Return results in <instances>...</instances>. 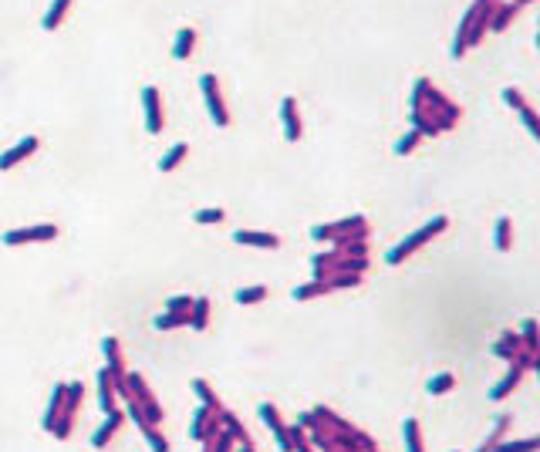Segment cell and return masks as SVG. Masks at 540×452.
Wrapping results in <instances>:
<instances>
[{"label":"cell","instance_id":"6da1fadb","mask_svg":"<svg viewBox=\"0 0 540 452\" xmlns=\"http://www.w3.org/2000/svg\"><path fill=\"white\" fill-rule=\"evenodd\" d=\"M446 226H449V219H446V216H436V219H429V223H426L422 230H416V233H412V236H405V240H402L399 247H395V250H392V253H388L385 260H388V264H392V267H395V264H402L405 257H412V253H416L419 247H426V243H429L432 236H439V233H443V230H446Z\"/></svg>","mask_w":540,"mask_h":452},{"label":"cell","instance_id":"7a4b0ae2","mask_svg":"<svg viewBox=\"0 0 540 452\" xmlns=\"http://www.w3.org/2000/svg\"><path fill=\"white\" fill-rule=\"evenodd\" d=\"M58 236V226L54 223H37V226H20V230H7L4 233V243L7 247H20V243H47Z\"/></svg>","mask_w":540,"mask_h":452},{"label":"cell","instance_id":"3957f363","mask_svg":"<svg viewBox=\"0 0 540 452\" xmlns=\"http://www.w3.org/2000/svg\"><path fill=\"white\" fill-rule=\"evenodd\" d=\"M200 88H203V98H206V109H210V118H213L220 128L230 125V111H227V105H223V94H220V85H216L213 75H203Z\"/></svg>","mask_w":540,"mask_h":452},{"label":"cell","instance_id":"277c9868","mask_svg":"<svg viewBox=\"0 0 540 452\" xmlns=\"http://www.w3.org/2000/svg\"><path fill=\"white\" fill-rule=\"evenodd\" d=\"M142 105H145V128H149V135H159L166 118H162V94H159L155 85H149L142 92Z\"/></svg>","mask_w":540,"mask_h":452},{"label":"cell","instance_id":"5b68a950","mask_svg":"<svg viewBox=\"0 0 540 452\" xmlns=\"http://www.w3.org/2000/svg\"><path fill=\"white\" fill-rule=\"evenodd\" d=\"M41 142H37V135H28V139H20L14 145V149H7L4 156H0V172H7V169H14V166H20L28 156H34V149H37Z\"/></svg>","mask_w":540,"mask_h":452},{"label":"cell","instance_id":"8992f818","mask_svg":"<svg viewBox=\"0 0 540 452\" xmlns=\"http://www.w3.org/2000/svg\"><path fill=\"white\" fill-rule=\"evenodd\" d=\"M280 118H284V139L287 142L301 139V115H297V102L294 98L280 102Z\"/></svg>","mask_w":540,"mask_h":452},{"label":"cell","instance_id":"52a82bcc","mask_svg":"<svg viewBox=\"0 0 540 452\" xmlns=\"http://www.w3.org/2000/svg\"><path fill=\"white\" fill-rule=\"evenodd\" d=\"M236 243H247V247H260V250H277L280 240L274 233H253V230H236L233 233Z\"/></svg>","mask_w":540,"mask_h":452},{"label":"cell","instance_id":"ba28073f","mask_svg":"<svg viewBox=\"0 0 540 452\" xmlns=\"http://www.w3.org/2000/svg\"><path fill=\"white\" fill-rule=\"evenodd\" d=\"M122 412H115V408H112V412H108V419H105V425H102V429H98V432H95V439H92V446L95 449H105L108 446V439L115 436V432H119V425H122Z\"/></svg>","mask_w":540,"mask_h":452},{"label":"cell","instance_id":"9c48e42d","mask_svg":"<svg viewBox=\"0 0 540 452\" xmlns=\"http://www.w3.org/2000/svg\"><path fill=\"white\" fill-rule=\"evenodd\" d=\"M260 415H263V422L274 429V436H277V446L284 452H291V442H287V429H284V422L277 419V408L274 405H260Z\"/></svg>","mask_w":540,"mask_h":452},{"label":"cell","instance_id":"30bf717a","mask_svg":"<svg viewBox=\"0 0 540 452\" xmlns=\"http://www.w3.org/2000/svg\"><path fill=\"white\" fill-rule=\"evenodd\" d=\"M520 378H524V365H513V368H510L507 372V378H503V381H500V385H496L493 391H490V398H493V402H500V398H507L510 391L517 389V385H520Z\"/></svg>","mask_w":540,"mask_h":452},{"label":"cell","instance_id":"8fae6325","mask_svg":"<svg viewBox=\"0 0 540 452\" xmlns=\"http://www.w3.org/2000/svg\"><path fill=\"white\" fill-rule=\"evenodd\" d=\"M193 47H196V31H193V28H183V31L176 34V47H172V58H176V61H186V58L193 54Z\"/></svg>","mask_w":540,"mask_h":452},{"label":"cell","instance_id":"7c38bea8","mask_svg":"<svg viewBox=\"0 0 540 452\" xmlns=\"http://www.w3.org/2000/svg\"><path fill=\"white\" fill-rule=\"evenodd\" d=\"M98 389H102V395H98L102 412H112V408H115V385H112V372H108V368L98 372Z\"/></svg>","mask_w":540,"mask_h":452},{"label":"cell","instance_id":"4fadbf2b","mask_svg":"<svg viewBox=\"0 0 540 452\" xmlns=\"http://www.w3.org/2000/svg\"><path fill=\"white\" fill-rule=\"evenodd\" d=\"M206 317H210V300H206V297H193V307H189V328L203 331L206 328Z\"/></svg>","mask_w":540,"mask_h":452},{"label":"cell","instance_id":"5bb4252c","mask_svg":"<svg viewBox=\"0 0 540 452\" xmlns=\"http://www.w3.org/2000/svg\"><path fill=\"white\" fill-rule=\"evenodd\" d=\"M68 7H71V0H51V7H47V14H44V31H54L61 24Z\"/></svg>","mask_w":540,"mask_h":452},{"label":"cell","instance_id":"9a60e30c","mask_svg":"<svg viewBox=\"0 0 540 452\" xmlns=\"http://www.w3.org/2000/svg\"><path fill=\"white\" fill-rule=\"evenodd\" d=\"M186 152H189V145H186V142H176L169 152L159 159V172H172V169H176V166H179V162L186 159Z\"/></svg>","mask_w":540,"mask_h":452},{"label":"cell","instance_id":"2e32d148","mask_svg":"<svg viewBox=\"0 0 540 452\" xmlns=\"http://www.w3.org/2000/svg\"><path fill=\"white\" fill-rule=\"evenodd\" d=\"M517 11H520V7H517L513 0L503 4V7H493V14H490V31H503V28L510 24V17L517 14Z\"/></svg>","mask_w":540,"mask_h":452},{"label":"cell","instance_id":"e0dca14e","mask_svg":"<svg viewBox=\"0 0 540 452\" xmlns=\"http://www.w3.org/2000/svg\"><path fill=\"white\" fill-rule=\"evenodd\" d=\"M155 328L159 331H169V328H186V324H189V314H159V317H155L152 321Z\"/></svg>","mask_w":540,"mask_h":452},{"label":"cell","instance_id":"ac0fdd59","mask_svg":"<svg viewBox=\"0 0 540 452\" xmlns=\"http://www.w3.org/2000/svg\"><path fill=\"white\" fill-rule=\"evenodd\" d=\"M537 439H520V442H496L493 452H537Z\"/></svg>","mask_w":540,"mask_h":452},{"label":"cell","instance_id":"d6986e66","mask_svg":"<svg viewBox=\"0 0 540 452\" xmlns=\"http://www.w3.org/2000/svg\"><path fill=\"white\" fill-rule=\"evenodd\" d=\"M513 223H510L507 216L496 219V250H510V243H513Z\"/></svg>","mask_w":540,"mask_h":452},{"label":"cell","instance_id":"ffe728a7","mask_svg":"<svg viewBox=\"0 0 540 452\" xmlns=\"http://www.w3.org/2000/svg\"><path fill=\"white\" fill-rule=\"evenodd\" d=\"M210 415H213V408H206V405H200L196 412H193V429H189V436L200 442L203 439V429H206V422H210Z\"/></svg>","mask_w":540,"mask_h":452},{"label":"cell","instance_id":"44dd1931","mask_svg":"<svg viewBox=\"0 0 540 452\" xmlns=\"http://www.w3.org/2000/svg\"><path fill=\"white\" fill-rule=\"evenodd\" d=\"M331 287L328 281H314V283H304V287H297L294 291V300H308V297H318V294H328Z\"/></svg>","mask_w":540,"mask_h":452},{"label":"cell","instance_id":"7402d4cb","mask_svg":"<svg viewBox=\"0 0 540 452\" xmlns=\"http://www.w3.org/2000/svg\"><path fill=\"white\" fill-rule=\"evenodd\" d=\"M193 391H196V395H200V398H203V405H206V408H213V412H220V402H216V395H213V391H210V385H206L203 378H196V381H193Z\"/></svg>","mask_w":540,"mask_h":452},{"label":"cell","instance_id":"603a6c76","mask_svg":"<svg viewBox=\"0 0 540 452\" xmlns=\"http://www.w3.org/2000/svg\"><path fill=\"white\" fill-rule=\"evenodd\" d=\"M405 446H409V452H422V439H419L416 419H405Z\"/></svg>","mask_w":540,"mask_h":452},{"label":"cell","instance_id":"cb8c5ba5","mask_svg":"<svg viewBox=\"0 0 540 452\" xmlns=\"http://www.w3.org/2000/svg\"><path fill=\"white\" fill-rule=\"evenodd\" d=\"M263 297H267V287H244L236 291V304H260Z\"/></svg>","mask_w":540,"mask_h":452},{"label":"cell","instance_id":"d4e9b609","mask_svg":"<svg viewBox=\"0 0 540 452\" xmlns=\"http://www.w3.org/2000/svg\"><path fill=\"white\" fill-rule=\"evenodd\" d=\"M142 419H145V429H149V425H159V422H162V408L155 405L152 398H145V402H142Z\"/></svg>","mask_w":540,"mask_h":452},{"label":"cell","instance_id":"484cf974","mask_svg":"<svg viewBox=\"0 0 540 452\" xmlns=\"http://www.w3.org/2000/svg\"><path fill=\"white\" fill-rule=\"evenodd\" d=\"M419 139H422V132H419V128H412L409 135H402V139L395 142V156H405V152H412V149L419 145Z\"/></svg>","mask_w":540,"mask_h":452},{"label":"cell","instance_id":"4316f807","mask_svg":"<svg viewBox=\"0 0 540 452\" xmlns=\"http://www.w3.org/2000/svg\"><path fill=\"white\" fill-rule=\"evenodd\" d=\"M189 307H193V297L189 294H179V297H169L166 300V311L169 314H189Z\"/></svg>","mask_w":540,"mask_h":452},{"label":"cell","instance_id":"83f0119b","mask_svg":"<svg viewBox=\"0 0 540 452\" xmlns=\"http://www.w3.org/2000/svg\"><path fill=\"white\" fill-rule=\"evenodd\" d=\"M503 432H507V419H500L493 425V432H490V436H486V442H483V446H479L476 452H493V446L496 442H500V436H503Z\"/></svg>","mask_w":540,"mask_h":452},{"label":"cell","instance_id":"f1b7e54d","mask_svg":"<svg viewBox=\"0 0 540 452\" xmlns=\"http://www.w3.org/2000/svg\"><path fill=\"white\" fill-rule=\"evenodd\" d=\"M456 385V378L452 374H436V378H429V391L432 395H443V391H449Z\"/></svg>","mask_w":540,"mask_h":452},{"label":"cell","instance_id":"f546056e","mask_svg":"<svg viewBox=\"0 0 540 452\" xmlns=\"http://www.w3.org/2000/svg\"><path fill=\"white\" fill-rule=\"evenodd\" d=\"M142 432H145V439H149L152 452H169V442H166V436H162V432H155L152 425H149V429H142Z\"/></svg>","mask_w":540,"mask_h":452},{"label":"cell","instance_id":"4dcf8cb0","mask_svg":"<svg viewBox=\"0 0 540 452\" xmlns=\"http://www.w3.org/2000/svg\"><path fill=\"white\" fill-rule=\"evenodd\" d=\"M193 219H196V223H223L227 213H223V209H200Z\"/></svg>","mask_w":540,"mask_h":452},{"label":"cell","instance_id":"1f68e13d","mask_svg":"<svg viewBox=\"0 0 540 452\" xmlns=\"http://www.w3.org/2000/svg\"><path fill=\"white\" fill-rule=\"evenodd\" d=\"M503 102H507L510 109H517V111L530 109V105H527V102H524V94H520V92H513V88H507V92H503Z\"/></svg>","mask_w":540,"mask_h":452},{"label":"cell","instance_id":"d6a6232c","mask_svg":"<svg viewBox=\"0 0 540 452\" xmlns=\"http://www.w3.org/2000/svg\"><path fill=\"white\" fill-rule=\"evenodd\" d=\"M361 283V274H341L338 281H331L328 287H358Z\"/></svg>","mask_w":540,"mask_h":452},{"label":"cell","instance_id":"836d02e7","mask_svg":"<svg viewBox=\"0 0 540 452\" xmlns=\"http://www.w3.org/2000/svg\"><path fill=\"white\" fill-rule=\"evenodd\" d=\"M128 419L136 422L139 429H145V419H142V402H136V398H128Z\"/></svg>","mask_w":540,"mask_h":452},{"label":"cell","instance_id":"e575fe53","mask_svg":"<svg viewBox=\"0 0 540 452\" xmlns=\"http://www.w3.org/2000/svg\"><path fill=\"white\" fill-rule=\"evenodd\" d=\"M534 331H537V324H534V321H524V341H527V351H534V348H537V334H534Z\"/></svg>","mask_w":540,"mask_h":452},{"label":"cell","instance_id":"d590c367","mask_svg":"<svg viewBox=\"0 0 540 452\" xmlns=\"http://www.w3.org/2000/svg\"><path fill=\"white\" fill-rule=\"evenodd\" d=\"M311 236H314V240H335V230H331V226H314Z\"/></svg>","mask_w":540,"mask_h":452},{"label":"cell","instance_id":"8d00e7d4","mask_svg":"<svg viewBox=\"0 0 540 452\" xmlns=\"http://www.w3.org/2000/svg\"><path fill=\"white\" fill-rule=\"evenodd\" d=\"M520 115H524V125H527V128H530V132L537 135V115H534V109H524Z\"/></svg>","mask_w":540,"mask_h":452},{"label":"cell","instance_id":"74e56055","mask_svg":"<svg viewBox=\"0 0 540 452\" xmlns=\"http://www.w3.org/2000/svg\"><path fill=\"white\" fill-rule=\"evenodd\" d=\"M297 452H311V449H308V442H301V446H297Z\"/></svg>","mask_w":540,"mask_h":452},{"label":"cell","instance_id":"f35d334b","mask_svg":"<svg viewBox=\"0 0 540 452\" xmlns=\"http://www.w3.org/2000/svg\"><path fill=\"white\" fill-rule=\"evenodd\" d=\"M240 452H253V446H250V442H247V446H240Z\"/></svg>","mask_w":540,"mask_h":452},{"label":"cell","instance_id":"ab89813d","mask_svg":"<svg viewBox=\"0 0 540 452\" xmlns=\"http://www.w3.org/2000/svg\"><path fill=\"white\" fill-rule=\"evenodd\" d=\"M513 4H517V7H527V4H530V0H513Z\"/></svg>","mask_w":540,"mask_h":452},{"label":"cell","instance_id":"60d3db41","mask_svg":"<svg viewBox=\"0 0 540 452\" xmlns=\"http://www.w3.org/2000/svg\"><path fill=\"white\" fill-rule=\"evenodd\" d=\"M203 452H213V446H203Z\"/></svg>","mask_w":540,"mask_h":452},{"label":"cell","instance_id":"b9f144b4","mask_svg":"<svg viewBox=\"0 0 540 452\" xmlns=\"http://www.w3.org/2000/svg\"><path fill=\"white\" fill-rule=\"evenodd\" d=\"M368 452H371V449H368Z\"/></svg>","mask_w":540,"mask_h":452}]
</instances>
